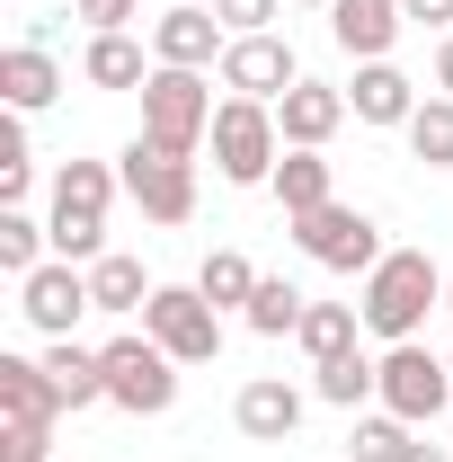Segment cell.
I'll return each instance as SVG.
<instances>
[{
    "label": "cell",
    "mask_w": 453,
    "mask_h": 462,
    "mask_svg": "<svg viewBox=\"0 0 453 462\" xmlns=\"http://www.w3.org/2000/svg\"><path fill=\"white\" fill-rule=\"evenodd\" d=\"M205 143H214V170H223L231 187H267L276 161H284V134H276V107H267V98H223Z\"/></svg>",
    "instance_id": "3957f363"
},
{
    "label": "cell",
    "mask_w": 453,
    "mask_h": 462,
    "mask_svg": "<svg viewBox=\"0 0 453 462\" xmlns=\"http://www.w3.org/2000/svg\"><path fill=\"white\" fill-rule=\"evenodd\" d=\"M347 89H329V80H293L276 98V134H284V152H329V134L347 125Z\"/></svg>",
    "instance_id": "4fadbf2b"
},
{
    "label": "cell",
    "mask_w": 453,
    "mask_h": 462,
    "mask_svg": "<svg viewBox=\"0 0 453 462\" xmlns=\"http://www.w3.org/2000/svg\"><path fill=\"white\" fill-rule=\"evenodd\" d=\"M0 98H9V116H36L62 98V62L45 54V45H9L0 54Z\"/></svg>",
    "instance_id": "ac0fdd59"
},
{
    "label": "cell",
    "mask_w": 453,
    "mask_h": 462,
    "mask_svg": "<svg viewBox=\"0 0 453 462\" xmlns=\"http://www.w3.org/2000/svg\"><path fill=\"white\" fill-rule=\"evenodd\" d=\"M0 418H27V427L71 418L62 392H54V374H45V356H0Z\"/></svg>",
    "instance_id": "e0dca14e"
},
{
    "label": "cell",
    "mask_w": 453,
    "mask_h": 462,
    "mask_svg": "<svg viewBox=\"0 0 453 462\" xmlns=\"http://www.w3.org/2000/svg\"><path fill=\"white\" fill-rule=\"evenodd\" d=\"M418 462H445V454H436V445H418Z\"/></svg>",
    "instance_id": "e575fe53"
},
{
    "label": "cell",
    "mask_w": 453,
    "mask_h": 462,
    "mask_svg": "<svg viewBox=\"0 0 453 462\" xmlns=\"http://www.w3.org/2000/svg\"><path fill=\"white\" fill-rule=\"evenodd\" d=\"M400 9H409L418 27H445V36H453V0H400Z\"/></svg>",
    "instance_id": "d6a6232c"
},
{
    "label": "cell",
    "mask_w": 453,
    "mask_h": 462,
    "mask_svg": "<svg viewBox=\"0 0 453 462\" xmlns=\"http://www.w3.org/2000/svg\"><path fill=\"white\" fill-rule=\"evenodd\" d=\"M293 249H302L311 267H329V276H374V267H383V231H374V214H356V205L302 214V223H293Z\"/></svg>",
    "instance_id": "8992f818"
},
{
    "label": "cell",
    "mask_w": 453,
    "mask_h": 462,
    "mask_svg": "<svg viewBox=\"0 0 453 462\" xmlns=\"http://www.w3.org/2000/svg\"><path fill=\"white\" fill-rule=\"evenodd\" d=\"M214 134V89H205V71H152L143 80V143H161L178 161H196V143Z\"/></svg>",
    "instance_id": "277c9868"
},
{
    "label": "cell",
    "mask_w": 453,
    "mask_h": 462,
    "mask_svg": "<svg viewBox=\"0 0 453 462\" xmlns=\"http://www.w3.org/2000/svg\"><path fill=\"white\" fill-rule=\"evenodd\" d=\"M18 311H27V329H36V338H71V329H80V311H98V302H89V267L45 258L36 276H18Z\"/></svg>",
    "instance_id": "30bf717a"
},
{
    "label": "cell",
    "mask_w": 453,
    "mask_h": 462,
    "mask_svg": "<svg viewBox=\"0 0 453 462\" xmlns=\"http://www.w3.org/2000/svg\"><path fill=\"white\" fill-rule=\"evenodd\" d=\"M116 178H125V196L152 214V223H187L196 214V161H178V152H161V143H125V161H116Z\"/></svg>",
    "instance_id": "52a82bcc"
},
{
    "label": "cell",
    "mask_w": 453,
    "mask_h": 462,
    "mask_svg": "<svg viewBox=\"0 0 453 462\" xmlns=\"http://www.w3.org/2000/svg\"><path fill=\"white\" fill-rule=\"evenodd\" d=\"M302 311H311V302L284 285V276H258V293H249V311H240V320H249L258 338H293V329H302Z\"/></svg>",
    "instance_id": "484cf974"
},
{
    "label": "cell",
    "mask_w": 453,
    "mask_h": 462,
    "mask_svg": "<svg viewBox=\"0 0 453 462\" xmlns=\"http://www.w3.org/2000/svg\"><path fill=\"white\" fill-rule=\"evenodd\" d=\"M45 374H54L62 409H89V401H107V356H98V346H71V338H45Z\"/></svg>",
    "instance_id": "ffe728a7"
},
{
    "label": "cell",
    "mask_w": 453,
    "mask_h": 462,
    "mask_svg": "<svg viewBox=\"0 0 453 462\" xmlns=\"http://www.w3.org/2000/svg\"><path fill=\"white\" fill-rule=\"evenodd\" d=\"M436 89H445V98H453V36H445V45H436Z\"/></svg>",
    "instance_id": "836d02e7"
},
{
    "label": "cell",
    "mask_w": 453,
    "mask_h": 462,
    "mask_svg": "<svg viewBox=\"0 0 453 462\" xmlns=\"http://www.w3.org/2000/svg\"><path fill=\"white\" fill-rule=\"evenodd\" d=\"M276 205H284V223H302V214H320V205H338V170L320 161V152H284L276 161Z\"/></svg>",
    "instance_id": "d6986e66"
},
{
    "label": "cell",
    "mask_w": 453,
    "mask_h": 462,
    "mask_svg": "<svg viewBox=\"0 0 453 462\" xmlns=\"http://www.w3.org/2000/svg\"><path fill=\"white\" fill-rule=\"evenodd\" d=\"M445 401H453V365H445V356H427L418 338H400L392 356H383V409L409 418V427H427Z\"/></svg>",
    "instance_id": "9c48e42d"
},
{
    "label": "cell",
    "mask_w": 453,
    "mask_h": 462,
    "mask_svg": "<svg viewBox=\"0 0 453 462\" xmlns=\"http://www.w3.org/2000/svg\"><path fill=\"white\" fill-rule=\"evenodd\" d=\"M45 249H54V240H45V223H36L27 205H18V214H0V276H36V267H45Z\"/></svg>",
    "instance_id": "83f0119b"
},
{
    "label": "cell",
    "mask_w": 453,
    "mask_h": 462,
    "mask_svg": "<svg viewBox=\"0 0 453 462\" xmlns=\"http://www.w3.org/2000/svg\"><path fill=\"white\" fill-rule=\"evenodd\" d=\"M0 462H54V427H27V418H0Z\"/></svg>",
    "instance_id": "f546056e"
},
{
    "label": "cell",
    "mask_w": 453,
    "mask_h": 462,
    "mask_svg": "<svg viewBox=\"0 0 453 462\" xmlns=\"http://www.w3.org/2000/svg\"><path fill=\"white\" fill-rule=\"evenodd\" d=\"M223 45L231 27L214 9H161L152 18V62H170V71H223Z\"/></svg>",
    "instance_id": "7c38bea8"
},
{
    "label": "cell",
    "mask_w": 453,
    "mask_h": 462,
    "mask_svg": "<svg viewBox=\"0 0 453 462\" xmlns=\"http://www.w3.org/2000/svg\"><path fill=\"white\" fill-rule=\"evenodd\" d=\"M143 0H71V18H89V36H125Z\"/></svg>",
    "instance_id": "1f68e13d"
},
{
    "label": "cell",
    "mask_w": 453,
    "mask_h": 462,
    "mask_svg": "<svg viewBox=\"0 0 453 462\" xmlns=\"http://www.w3.org/2000/svg\"><path fill=\"white\" fill-rule=\"evenodd\" d=\"M347 107H356V125H409L427 98H418V80H409L400 62H356V89H347Z\"/></svg>",
    "instance_id": "2e32d148"
},
{
    "label": "cell",
    "mask_w": 453,
    "mask_h": 462,
    "mask_svg": "<svg viewBox=\"0 0 453 462\" xmlns=\"http://www.w3.org/2000/svg\"><path fill=\"white\" fill-rule=\"evenodd\" d=\"M98 356H107V401L125 418H161L178 401V356L161 338H107Z\"/></svg>",
    "instance_id": "5b68a950"
},
{
    "label": "cell",
    "mask_w": 453,
    "mask_h": 462,
    "mask_svg": "<svg viewBox=\"0 0 453 462\" xmlns=\"http://www.w3.org/2000/svg\"><path fill=\"white\" fill-rule=\"evenodd\" d=\"M125 178L107 170V161H62L54 178V214H45V240H54V258H71V267H98L107 258V205Z\"/></svg>",
    "instance_id": "7a4b0ae2"
},
{
    "label": "cell",
    "mask_w": 453,
    "mask_h": 462,
    "mask_svg": "<svg viewBox=\"0 0 453 462\" xmlns=\"http://www.w3.org/2000/svg\"><path fill=\"white\" fill-rule=\"evenodd\" d=\"M409 27L400 0H329V36H338L356 62H392V36Z\"/></svg>",
    "instance_id": "9a60e30c"
},
{
    "label": "cell",
    "mask_w": 453,
    "mask_h": 462,
    "mask_svg": "<svg viewBox=\"0 0 453 462\" xmlns=\"http://www.w3.org/2000/svg\"><path fill=\"white\" fill-rule=\"evenodd\" d=\"M143 338H161L178 365H214V356H223V311L196 285H161L143 302Z\"/></svg>",
    "instance_id": "ba28073f"
},
{
    "label": "cell",
    "mask_w": 453,
    "mask_h": 462,
    "mask_svg": "<svg viewBox=\"0 0 453 462\" xmlns=\"http://www.w3.org/2000/svg\"><path fill=\"white\" fill-rule=\"evenodd\" d=\"M293 9H329V0H293Z\"/></svg>",
    "instance_id": "d590c367"
},
{
    "label": "cell",
    "mask_w": 453,
    "mask_h": 462,
    "mask_svg": "<svg viewBox=\"0 0 453 462\" xmlns=\"http://www.w3.org/2000/svg\"><path fill=\"white\" fill-rule=\"evenodd\" d=\"M356 311H365L374 338H392V346L418 338L427 311H445V267H436L427 249H383V267L365 276V302H356Z\"/></svg>",
    "instance_id": "6da1fadb"
},
{
    "label": "cell",
    "mask_w": 453,
    "mask_h": 462,
    "mask_svg": "<svg viewBox=\"0 0 453 462\" xmlns=\"http://www.w3.org/2000/svg\"><path fill=\"white\" fill-rule=\"evenodd\" d=\"M276 9H284V0H214V18H223L231 36H267V27H276Z\"/></svg>",
    "instance_id": "4dcf8cb0"
},
{
    "label": "cell",
    "mask_w": 453,
    "mask_h": 462,
    "mask_svg": "<svg viewBox=\"0 0 453 462\" xmlns=\"http://www.w3.org/2000/svg\"><path fill=\"white\" fill-rule=\"evenodd\" d=\"M311 374H320V401H329V409H365V401H383V365H374L365 346H347V356L311 365Z\"/></svg>",
    "instance_id": "7402d4cb"
},
{
    "label": "cell",
    "mask_w": 453,
    "mask_h": 462,
    "mask_svg": "<svg viewBox=\"0 0 453 462\" xmlns=\"http://www.w3.org/2000/svg\"><path fill=\"white\" fill-rule=\"evenodd\" d=\"M445 311H453V276H445Z\"/></svg>",
    "instance_id": "8d00e7d4"
},
{
    "label": "cell",
    "mask_w": 453,
    "mask_h": 462,
    "mask_svg": "<svg viewBox=\"0 0 453 462\" xmlns=\"http://www.w3.org/2000/svg\"><path fill=\"white\" fill-rule=\"evenodd\" d=\"M152 276H143V258H98V267H89V302H98V311H143V302H152Z\"/></svg>",
    "instance_id": "603a6c76"
},
{
    "label": "cell",
    "mask_w": 453,
    "mask_h": 462,
    "mask_svg": "<svg viewBox=\"0 0 453 462\" xmlns=\"http://www.w3.org/2000/svg\"><path fill=\"white\" fill-rule=\"evenodd\" d=\"M347 454H356V462H418V427L392 418V409H383V418H356Z\"/></svg>",
    "instance_id": "4316f807"
},
{
    "label": "cell",
    "mask_w": 453,
    "mask_h": 462,
    "mask_svg": "<svg viewBox=\"0 0 453 462\" xmlns=\"http://www.w3.org/2000/svg\"><path fill=\"white\" fill-rule=\"evenodd\" d=\"M161 62H143V45L134 36H89V54H80V80L89 89H143Z\"/></svg>",
    "instance_id": "44dd1931"
},
{
    "label": "cell",
    "mask_w": 453,
    "mask_h": 462,
    "mask_svg": "<svg viewBox=\"0 0 453 462\" xmlns=\"http://www.w3.org/2000/svg\"><path fill=\"white\" fill-rule=\"evenodd\" d=\"M445 365H453V356H445Z\"/></svg>",
    "instance_id": "74e56055"
},
{
    "label": "cell",
    "mask_w": 453,
    "mask_h": 462,
    "mask_svg": "<svg viewBox=\"0 0 453 462\" xmlns=\"http://www.w3.org/2000/svg\"><path fill=\"white\" fill-rule=\"evenodd\" d=\"M196 293H205L214 311H249V293H258V267H249L240 249H214V258L196 267Z\"/></svg>",
    "instance_id": "d4e9b609"
},
{
    "label": "cell",
    "mask_w": 453,
    "mask_h": 462,
    "mask_svg": "<svg viewBox=\"0 0 453 462\" xmlns=\"http://www.w3.org/2000/svg\"><path fill=\"white\" fill-rule=\"evenodd\" d=\"M400 134H409V152H418L427 170H453V98H427Z\"/></svg>",
    "instance_id": "f1b7e54d"
},
{
    "label": "cell",
    "mask_w": 453,
    "mask_h": 462,
    "mask_svg": "<svg viewBox=\"0 0 453 462\" xmlns=\"http://www.w3.org/2000/svg\"><path fill=\"white\" fill-rule=\"evenodd\" d=\"M356 320H365L356 302H311L293 338H302V356H311V365H329V356H347V346H356Z\"/></svg>",
    "instance_id": "cb8c5ba5"
},
{
    "label": "cell",
    "mask_w": 453,
    "mask_h": 462,
    "mask_svg": "<svg viewBox=\"0 0 453 462\" xmlns=\"http://www.w3.org/2000/svg\"><path fill=\"white\" fill-rule=\"evenodd\" d=\"M293 80H302V71H293V45H284L276 27H267V36H231V45H223V89H231V98H267V107H276Z\"/></svg>",
    "instance_id": "8fae6325"
},
{
    "label": "cell",
    "mask_w": 453,
    "mask_h": 462,
    "mask_svg": "<svg viewBox=\"0 0 453 462\" xmlns=\"http://www.w3.org/2000/svg\"><path fill=\"white\" fill-rule=\"evenodd\" d=\"M231 427H240L249 445H293V427H302V392H293L284 374H258V383H240Z\"/></svg>",
    "instance_id": "5bb4252c"
}]
</instances>
